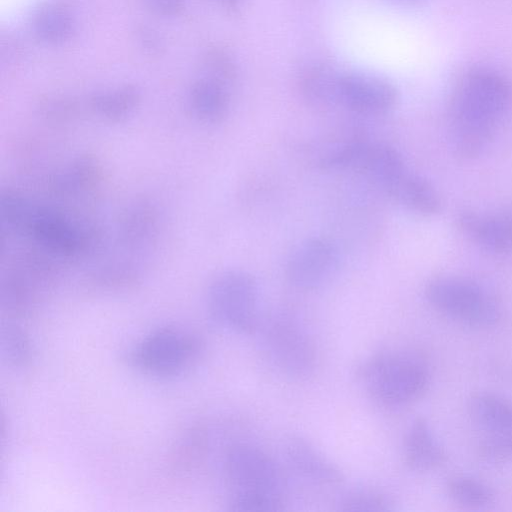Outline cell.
<instances>
[{"label":"cell","instance_id":"e0dca14e","mask_svg":"<svg viewBox=\"0 0 512 512\" xmlns=\"http://www.w3.org/2000/svg\"><path fill=\"white\" fill-rule=\"evenodd\" d=\"M141 99L139 90L132 85L94 94L88 102L90 110L109 122H120L133 114Z\"/></svg>","mask_w":512,"mask_h":512},{"label":"cell","instance_id":"7a4b0ae2","mask_svg":"<svg viewBox=\"0 0 512 512\" xmlns=\"http://www.w3.org/2000/svg\"><path fill=\"white\" fill-rule=\"evenodd\" d=\"M223 472L232 511H282L286 504L284 476L275 460L250 443L230 445L223 457Z\"/></svg>","mask_w":512,"mask_h":512},{"label":"cell","instance_id":"5bb4252c","mask_svg":"<svg viewBox=\"0 0 512 512\" xmlns=\"http://www.w3.org/2000/svg\"><path fill=\"white\" fill-rule=\"evenodd\" d=\"M385 192L407 210L423 216H432L441 210L442 202L433 186L408 170Z\"/></svg>","mask_w":512,"mask_h":512},{"label":"cell","instance_id":"3957f363","mask_svg":"<svg viewBox=\"0 0 512 512\" xmlns=\"http://www.w3.org/2000/svg\"><path fill=\"white\" fill-rule=\"evenodd\" d=\"M357 375L369 396L386 408L418 400L427 390L430 372L418 356L403 351H383L367 358Z\"/></svg>","mask_w":512,"mask_h":512},{"label":"cell","instance_id":"7402d4cb","mask_svg":"<svg viewBox=\"0 0 512 512\" xmlns=\"http://www.w3.org/2000/svg\"><path fill=\"white\" fill-rule=\"evenodd\" d=\"M205 65L209 72V77L219 80L226 85L231 84L236 78V64L226 50L220 48L209 50L205 56Z\"/></svg>","mask_w":512,"mask_h":512},{"label":"cell","instance_id":"44dd1931","mask_svg":"<svg viewBox=\"0 0 512 512\" xmlns=\"http://www.w3.org/2000/svg\"><path fill=\"white\" fill-rule=\"evenodd\" d=\"M2 353L9 364L17 367L26 366L33 357V347L26 332L15 324H8L2 329Z\"/></svg>","mask_w":512,"mask_h":512},{"label":"cell","instance_id":"5b68a950","mask_svg":"<svg viewBox=\"0 0 512 512\" xmlns=\"http://www.w3.org/2000/svg\"><path fill=\"white\" fill-rule=\"evenodd\" d=\"M203 352L202 339L190 330L165 325L153 329L126 353L130 366L159 379H171L189 371Z\"/></svg>","mask_w":512,"mask_h":512},{"label":"cell","instance_id":"7c38bea8","mask_svg":"<svg viewBox=\"0 0 512 512\" xmlns=\"http://www.w3.org/2000/svg\"><path fill=\"white\" fill-rule=\"evenodd\" d=\"M403 457L405 464L416 472L432 471L446 463V450L426 419L417 418L408 427Z\"/></svg>","mask_w":512,"mask_h":512},{"label":"cell","instance_id":"603a6c76","mask_svg":"<svg viewBox=\"0 0 512 512\" xmlns=\"http://www.w3.org/2000/svg\"><path fill=\"white\" fill-rule=\"evenodd\" d=\"M143 2L152 12L162 16L176 15L185 5V0H143Z\"/></svg>","mask_w":512,"mask_h":512},{"label":"cell","instance_id":"9c48e42d","mask_svg":"<svg viewBox=\"0 0 512 512\" xmlns=\"http://www.w3.org/2000/svg\"><path fill=\"white\" fill-rule=\"evenodd\" d=\"M398 99L395 86L387 79L360 71L341 72L338 105L362 115H381L392 110Z\"/></svg>","mask_w":512,"mask_h":512},{"label":"cell","instance_id":"9a60e30c","mask_svg":"<svg viewBox=\"0 0 512 512\" xmlns=\"http://www.w3.org/2000/svg\"><path fill=\"white\" fill-rule=\"evenodd\" d=\"M188 100L199 121L218 123L226 117L230 107L228 85L209 76L202 78L191 86Z\"/></svg>","mask_w":512,"mask_h":512},{"label":"cell","instance_id":"4fadbf2b","mask_svg":"<svg viewBox=\"0 0 512 512\" xmlns=\"http://www.w3.org/2000/svg\"><path fill=\"white\" fill-rule=\"evenodd\" d=\"M472 422L483 432L482 439H512V402L491 392H478L468 401Z\"/></svg>","mask_w":512,"mask_h":512},{"label":"cell","instance_id":"2e32d148","mask_svg":"<svg viewBox=\"0 0 512 512\" xmlns=\"http://www.w3.org/2000/svg\"><path fill=\"white\" fill-rule=\"evenodd\" d=\"M341 72L325 62H316L307 66L299 79L302 95L316 106L338 105V84Z\"/></svg>","mask_w":512,"mask_h":512},{"label":"cell","instance_id":"277c9868","mask_svg":"<svg viewBox=\"0 0 512 512\" xmlns=\"http://www.w3.org/2000/svg\"><path fill=\"white\" fill-rule=\"evenodd\" d=\"M257 331L261 350L278 373L293 380H303L314 372L316 345L308 328L295 313L276 310L261 317Z\"/></svg>","mask_w":512,"mask_h":512},{"label":"cell","instance_id":"8992f818","mask_svg":"<svg viewBox=\"0 0 512 512\" xmlns=\"http://www.w3.org/2000/svg\"><path fill=\"white\" fill-rule=\"evenodd\" d=\"M206 308L218 328L240 335L255 333L261 320L255 278L238 269L219 273L209 284Z\"/></svg>","mask_w":512,"mask_h":512},{"label":"cell","instance_id":"6da1fadb","mask_svg":"<svg viewBox=\"0 0 512 512\" xmlns=\"http://www.w3.org/2000/svg\"><path fill=\"white\" fill-rule=\"evenodd\" d=\"M512 100V86L500 72L478 66L466 71L450 101V132L456 152L465 158L479 155Z\"/></svg>","mask_w":512,"mask_h":512},{"label":"cell","instance_id":"30bf717a","mask_svg":"<svg viewBox=\"0 0 512 512\" xmlns=\"http://www.w3.org/2000/svg\"><path fill=\"white\" fill-rule=\"evenodd\" d=\"M457 225L482 248L496 254L512 253V207L494 214L463 211L457 217Z\"/></svg>","mask_w":512,"mask_h":512},{"label":"cell","instance_id":"52a82bcc","mask_svg":"<svg viewBox=\"0 0 512 512\" xmlns=\"http://www.w3.org/2000/svg\"><path fill=\"white\" fill-rule=\"evenodd\" d=\"M425 297L439 313L465 326L488 328L500 317L494 298L469 280L436 277L427 283Z\"/></svg>","mask_w":512,"mask_h":512},{"label":"cell","instance_id":"484cf974","mask_svg":"<svg viewBox=\"0 0 512 512\" xmlns=\"http://www.w3.org/2000/svg\"><path fill=\"white\" fill-rule=\"evenodd\" d=\"M389 1H393L395 3H399V4H415V3H418V2H421L423 0H389Z\"/></svg>","mask_w":512,"mask_h":512},{"label":"cell","instance_id":"ffe728a7","mask_svg":"<svg viewBox=\"0 0 512 512\" xmlns=\"http://www.w3.org/2000/svg\"><path fill=\"white\" fill-rule=\"evenodd\" d=\"M341 511L387 512L395 509L390 496L372 487H357L347 491L338 502Z\"/></svg>","mask_w":512,"mask_h":512},{"label":"cell","instance_id":"d4e9b609","mask_svg":"<svg viewBox=\"0 0 512 512\" xmlns=\"http://www.w3.org/2000/svg\"><path fill=\"white\" fill-rule=\"evenodd\" d=\"M241 2L242 0H222L224 7L229 11H236L239 8Z\"/></svg>","mask_w":512,"mask_h":512},{"label":"cell","instance_id":"d6986e66","mask_svg":"<svg viewBox=\"0 0 512 512\" xmlns=\"http://www.w3.org/2000/svg\"><path fill=\"white\" fill-rule=\"evenodd\" d=\"M445 489L455 503L467 508H483L494 500L492 489L484 482L470 476L456 475L449 478Z\"/></svg>","mask_w":512,"mask_h":512},{"label":"cell","instance_id":"ba28073f","mask_svg":"<svg viewBox=\"0 0 512 512\" xmlns=\"http://www.w3.org/2000/svg\"><path fill=\"white\" fill-rule=\"evenodd\" d=\"M340 253L336 244L324 237H312L301 242L286 264V277L301 290L317 289L337 273Z\"/></svg>","mask_w":512,"mask_h":512},{"label":"cell","instance_id":"ac0fdd59","mask_svg":"<svg viewBox=\"0 0 512 512\" xmlns=\"http://www.w3.org/2000/svg\"><path fill=\"white\" fill-rule=\"evenodd\" d=\"M36 36L50 44L66 41L74 30L71 12L62 4L47 3L37 10L33 17Z\"/></svg>","mask_w":512,"mask_h":512},{"label":"cell","instance_id":"8fae6325","mask_svg":"<svg viewBox=\"0 0 512 512\" xmlns=\"http://www.w3.org/2000/svg\"><path fill=\"white\" fill-rule=\"evenodd\" d=\"M283 451L289 468L309 482L332 486L344 479L341 469L302 437H289Z\"/></svg>","mask_w":512,"mask_h":512},{"label":"cell","instance_id":"cb8c5ba5","mask_svg":"<svg viewBox=\"0 0 512 512\" xmlns=\"http://www.w3.org/2000/svg\"><path fill=\"white\" fill-rule=\"evenodd\" d=\"M136 37L141 47L149 53H158L162 48V41L159 35L149 27H139L136 31Z\"/></svg>","mask_w":512,"mask_h":512}]
</instances>
